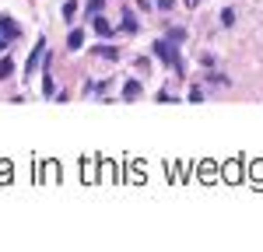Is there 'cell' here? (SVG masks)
Segmentation results:
<instances>
[{
  "label": "cell",
  "instance_id": "cell-1",
  "mask_svg": "<svg viewBox=\"0 0 263 252\" xmlns=\"http://www.w3.org/2000/svg\"><path fill=\"white\" fill-rule=\"evenodd\" d=\"M151 49H155V56H158L165 67H172L176 74H182V60H179V53H176V42L172 39H155Z\"/></svg>",
  "mask_w": 263,
  "mask_h": 252
},
{
  "label": "cell",
  "instance_id": "cell-2",
  "mask_svg": "<svg viewBox=\"0 0 263 252\" xmlns=\"http://www.w3.org/2000/svg\"><path fill=\"white\" fill-rule=\"evenodd\" d=\"M42 56H46V39H39L35 46H32V53H28V60H25V67H21V70H25L21 77H28V74H35V70H39V63H42Z\"/></svg>",
  "mask_w": 263,
  "mask_h": 252
},
{
  "label": "cell",
  "instance_id": "cell-3",
  "mask_svg": "<svg viewBox=\"0 0 263 252\" xmlns=\"http://www.w3.org/2000/svg\"><path fill=\"white\" fill-rule=\"evenodd\" d=\"M0 35H4V39H18V35H21V25L14 18H0Z\"/></svg>",
  "mask_w": 263,
  "mask_h": 252
},
{
  "label": "cell",
  "instance_id": "cell-4",
  "mask_svg": "<svg viewBox=\"0 0 263 252\" xmlns=\"http://www.w3.org/2000/svg\"><path fill=\"white\" fill-rule=\"evenodd\" d=\"M137 98H141V84L126 81V84H123V102H137Z\"/></svg>",
  "mask_w": 263,
  "mask_h": 252
},
{
  "label": "cell",
  "instance_id": "cell-5",
  "mask_svg": "<svg viewBox=\"0 0 263 252\" xmlns=\"http://www.w3.org/2000/svg\"><path fill=\"white\" fill-rule=\"evenodd\" d=\"M95 56H102V60H116V56H120V49H116V46H105V42H102V46H95Z\"/></svg>",
  "mask_w": 263,
  "mask_h": 252
},
{
  "label": "cell",
  "instance_id": "cell-6",
  "mask_svg": "<svg viewBox=\"0 0 263 252\" xmlns=\"http://www.w3.org/2000/svg\"><path fill=\"white\" fill-rule=\"evenodd\" d=\"M67 46H70L74 53H78V49H81V46H84V32H81V28H74V32L67 35Z\"/></svg>",
  "mask_w": 263,
  "mask_h": 252
},
{
  "label": "cell",
  "instance_id": "cell-7",
  "mask_svg": "<svg viewBox=\"0 0 263 252\" xmlns=\"http://www.w3.org/2000/svg\"><path fill=\"white\" fill-rule=\"evenodd\" d=\"M42 95H46V98H53V95H57V81H53L49 67H46V81H42Z\"/></svg>",
  "mask_w": 263,
  "mask_h": 252
},
{
  "label": "cell",
  "instance_id": "cell-8",
  "mask_svg": "<svg viewBox=\"0 0 263 252\" xmlns=\"http://www.w3.org/2000/svg\"><path fill=\"white\" fill-rule=\"evenodd\" d=\"M91 25H95V32H99L102 39H109V35H112V25H109V21H105V18H95V21H91Z\"/></svg>",
  "mask_w": 263,
  "mask_h": 252
},
{
  "label": "cell",
  "instance_id": "cell-9",
  "mask_svg": "<svg viewBox=\"0 0 263 252\" xmlns=\"http://www.w3.org/2000/svg\"><path fill=\"white\" fill-rule=\"evenodd\" d=\"M137 28H141V21L134 18V14H130V11H126V14H123V32H130V35H134V32H137Z\"/></svg>",
  "mask_w": 263,
  "mask_h": 252
},
{
  "label": "cell",
  "instance_id": "cell-10",
  "mask_svg": "<svg viewBox=\"0 0 263 252\" xmlns=\"http://www.w3.org/2000/svg\"><path fill=\"white\" fill-rule=\"evenodd\" d=\"M7 77H14V60H0V81H7Z\"/></svg>",
  "mask_w": 263,
  "mask_h": 252
},
{
  "label": "cell",
  "instance_id": "cell-11",
  "mask_svg": "<svg viewBox=\"0 0 263 252\" xmlns=\"http://www.w3.org/2000/svg\"><path fill=\"white\" fill-rule=\"evenodd\" d=\"M84 11L95 18V14H102V11H105V0H88V7H84Z\"/></svg>",
  "mask_w": 263,
  "mask_h": 252
},
{
  "label": "cell",
  "instance_id": "cell-12",
  "mask_svg": "<svg viewBox=\"0 0 263 252\" xmlns=\"http://www.w3.org/2000/svg\"><path fill=\"white\" fill-rule=\"evenodd\" d=\"M221 25H224V28L235 25V11H232V7H224V11H221Z\"/></svg>",
  "mask_w": 263,
  "mask_h": 252
},
{
  "label": "cell",
  "instance_id": "cell-13",
  "mask_svg": "<svg viewBox=\"0 0 263 252\" xmlns=\"http://www.w3.org/2000/svg\"><path fill=\"white\" fill-rule=\"evenodd\" d=\"M74 14H78V4H74V0H67V4H63V18L70 21Z\"/></svg>",
  "mask_w": 263,
  "mask_h": 252
},
{
  "label": "cell",
  "instance_id": "cell-14",
  "mask_svg": "<svg viewBox=\"0 0 263 252\" xmlns=\"http://www.w3.org/2000/svg\"><path fill=\"white\" fill-rule=\"evenodd\" d=\"M168 39H172V42H182V39H186V28H168Z\"/></svg>",
  "mask_w": 263,
  "mask_h": 252
},
{
  "label": "cell",
  "instance_id": "cell-15",
  "mask_svg": "<svg viewBox=\"0 0 263 252\" xmlns=\"http://www.w3.org/2000/svg\"><path fill=\"white\" fill-rule=\"evenodd\" d=\"M158 102H162V105H176V102H179V98H172L168 91H158Z\"/></svg>",
  "mask_w": 263,
  "mask_h": 252
},
{
  "label": "cell",
  "instance_id": "cell-16",
  "mask_svg": "<svg viewBox=\"0 0 263 252\" xmlns=\"http://www.w3.org/2000/svg\"><path fill=\"white\" fill-rule=\"evenodd\" d=\"M186 102H193V105H197V102H203V91H200V88H193V91H190V98H186Z\"/></svg>",
  "mask_w": 263,
  "mask_h": 252
},
{
  "label": "cell",
  "instance_id": "cell-17",
  "mask_svg": "<svg viewBox=\"0 0 263 252\" xmlns=\"http://www.w3.org/2000/svg\"><path fill=\"white\" fill-rule=\"evenodd\" d=\"M207 81L211 84H228V77H221V74H207Z\"/></svg>",
  "mask_w": 263,
  "mask_h": 252
},
{
  "label": "cell",
  "instance_id": "cell-18",
  "mask_svg": "<svg viewBox=\"0 0 263 252\" xmlns=\"http://www.w3.org/2000/svg\"><path fill=\"white\" fill-rule=\"evenodd\" d=\"M253 175H256V182L263 186V165H253Z\"/></svg>",
  "mask_w": 263,
  "mask_h": 252
},
{
  "label": "cell",
  "instance_id": "cell-19",
  "mask_svg": "<svg viewBox=\"0 0 263 252\" xmlns=\"http://www.w3.org/2000/svg\"><path fill=\"white\" fill-rule=\"evenodd\" d=\"M172 4L176 0H158V11H172Z\"/></svg>",
  "mask_w": 263,
  "mask_h": 252
}]
</instances>
